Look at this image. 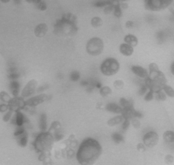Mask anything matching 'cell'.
<instances>
[{
	"mask_svg": "<svg viewBox=\"0 0 174 165\" xmlns=\"http://www.w3.org/2000/svg\"><path fill=\"white\" fill-rule=\"evenodd\" d=\"M102 151V147L97 140L87 138L79 146L76 154L77 160L80 165H92L99 160Z\"/></svg>",
	"mask_w": 174,
	"mask_h": 165,
	"instance_id": "obj_1",
	"label": "cell"
},
{
	"mask_svg": "<svg viewBox=\"0 0 174 165\" xmlns=\"http://www.w3.org/2000/svg\"><path fill=\"white\" fill-rule=\"evenodd\" d=\"M144 85L149 90L156 93L162 90L163 87L167 85V78L164 73L160 70L148 73V75L145 78Z\"/></svg>",
	"mask_w": 174,
	"mask_h": 165,
	"instance_id": "obj_2",
	"label": "cell"
},
{
	"mask_svg": "<svg viewBox=\"0 0 174 165\" xmlns=\"http://www.w3.org/2000/svg\"><path fill=\"white\" fill-rule=\"evenodd\" d=\"M55 138L50 132H42L39 134L33 142V146L38 152L42 154L48 153L53 148Z\"/></svg>",
	"mask_w": 174,
	"mask_h": 165,
	"instance_id": "obj_3",
	"label": "cell"
},
{
	"mask_svg": "<svg viewBox=\"0 0 174 165\" xmlns=\"http://www.w3.org/2000/svg\"><path fill=\"white\" fill-rule=\"evenodd\" d=\"M120 70L119 62L114 58H108L102 62L100 70L106 76H112L116 74Z\"/></svg>",
	"mask_w": 174,
	"mask_h": 165,
	"instance_id": "obj_4",
	"label": "cell"
},
{
	"mask_svg": "<svg viewBox=\"0 0 174 165\" xmlns=\"http://www.w3.org/2000/svg\"><path fill=\"white\" fill-rule=\"evenodd\" d=\"M104 49L103 40L98 37H94L87 42L86 45V51L91 56H98L101 55Z\"/></svg>",
	"mask_w": 174,
	"mask_h": 165,
	"instance_id": "obj_5",
	"label": "cell"
},
{
	"mask_svg": "<svg viewBox=\"0 0 174 165\" xmlns=\"http://www.w3.org/2000/svg\"><path fill=\"white\" fill-rule=\"evenodd\" d=\"M172 2V0H147L144 6L148 10L160 11L169 7Z\"/></svg>",
	"mask_w": 174,
	"mask_h": 165,
	"instance_id": "obj_6",
	"label": "cell"
},
{
	"mask_svg": "<svg viewBox=\"0 0 174 165\" xmlns=\"http://www.w3.org/2000/svg\"><path fill=\"white\" fill-rule=\"evenodd\" d=\"M8 106L9 111L17 112L25 108V101L22 97H13L8 103Z\"/></svg>",
	"mask_w": 174,
	"mask_h": 165,
	"instance_id": "obj_7",
	"label": "cell"
},
{
	"mask_svg": "<svg viewBox=\"0 0 174 165\" xmlns=\"http://www.w3.org/2000/svg\"><path fill=\"white\" fill-rule=\"evenodd\" d=\"M159 140V135L155 131H150L144 135L143 137V144L147 148H152L157 146Z\"/></svg>",
	"mask_w": 174,
	"mask_h": 165,
	"instance_id": "obj_8",
	"label": "cell"
},
{
	"mask_svg": "<svg viewBox=\"0 0 174 165\" xmlns=\"http://www.w3.org/2000/svg\"><path fill=\"white\" fill-rule=\"evenodd\" d=\"M38 86V82L33 79L27 82L25 86L24 87L21 92V97H28L32 95L35 93Z\"/></svg>",
	"mask_w": 174,
	"mask_h": 165,
	"instance_id": "obj_9",
	"label": "cell"
},
{
	"mask_svg": "<svg viewBox=\"0 0 174 165\" xmlns=\"http://www.w3.org/2000/svg\"><path fill=\"white\" fill-rule=\"evenodd\" d=\"M48 99V96L46 94H42L35 97H31L30 99L25 101V106L30 107V108H33L38 105L42 103L46 100Z\"/></svg>",
	"mask_w": 174,
	"mask_h": 165,
	"instance_id": "obj_10",
	"label": "cell"
},
{
	"mask_svg": "<svg viewBox=\"0 0 174 165\" xmlns=\"http://www.w3.org/2000/svg\"><path fill=\"white\" fill-rule=\"evenodd\" d=\"M48 27L46 23H40L35 27L34 34L37 37H44L48 32Z\"/></svg>",
	"mask_w": 174,
	"mask_h": 165,
	"instance_id": "obj_11",
	"label": "cell"
},
{
	"mask_svg": "<svg viewBox=\"0 0 174 165\" xmlns=\"http://www.w3.org/2000/svg\"><path fill=\"white\" fill-rule=\"evenodd\" d=\"M131 71L134 74L140 77V78L145 79L148 75V71L145 68L142 67L141 66L133 65L131 67Z\"/></svg>",
	"mask_w": 174,
	"mask_h": 165,
	"instance_id": "obj_12",
	"label": "cell"
},
{
	"mask_svg": "<svg viewBox=\"0 0 174 165\" xmlns=\"http://www.w3.org/2000/svg\"><path fill=\"white\" fill-rule=\"evenodd\" d=\"M119 50L120 52L123 55L125 56V57H130V56H131L133 54V52H134L133 48L125 43L121 44L120 45Z\"/></svg>",
	"mask_w": 174,
	"mask_h": 165,
	"instance_id": "obj_13",
	"label": "cell"
},
{
	"mask_svg": "<svg viewBox=\"0 0 174 165\" xmlns=\"http://www.w3.org/2000/svg\"><path fill=\"white\" fill-rule=\"evenodd\" d=\"M14 124H15L17 126H22L24 123L26 122V117L22 113L21 111L16 112V114L13 119Z\"/></svg>",
	"mask_w": 174,
	"mask_h": 165,
	"instance_id": "obj_14",
	"label": "cell"
},
{
	"mask_svg": "<svg viewBox=\"0 0 174 165\" xmlns=\"http://www.w3.org/2000/svg\"><path fill=\"white\" fill-rule=\"evenodd\" d=\"M124 41L125 42V44L131 46L132 48L135 47L138 44V39L135 35L133 34H128L125 35V37H124Z\"/></svg>",
	"mask_w": 174,
	"mask_h": 165,
	"instance_id": "obj_15",
	"label": "cell"
},
{
	"mask_svg": "<svg viewBox=\"0 0 174 165\" xmlns=\"http://www.w3.org/2000/svg\"><path fill=\"white\" fill-rule=\"evenodd\" d=\"M9 88L14 97H18L20 90V84L17 80H12L9 85Z\"/></svg>",
	"mask_w": 174,
	"mask_h": 165,
	"instance_id": "obj_16",
	"label": "cell"
},
{
	"mask_svg": "<svg viewBox=\"0 0 174 165\" xmlns=\"http://www.w3.org/2000/svg\"><path fill=\"white\" fill-rule=\"evenodd\" d=\"M106 110L108 111H110L112 113H121L122 111H123V108L121 106H119L118 105L114 103H108L105 106Z\"/></svg>",
	"mask_w": 174,
	"mask_h": 165,
	"instance_id": "obj_17",
	"label": "cell"
},
{
	"mask_svg": "<svg viewBox=\"0 0 174 165\" xmlns=\"http://www.w3.org/2000/svg\"><path fill=\"white\" fill-rule=\"evenodd\" d=\"M124 118L122 115H119L117 116L116 117H114L110 119L108 121V125L110 126H114L116 125H118V124H121V122H123L124 121Z\"/></svg>",
	"mask_w": 174,
	"mask_h": 165,
	"instance_id": "obj_18",
	"label": "cell"
},
{
	"mask_svg": "<svg viewBox=\"0 0 174 165\" xmlns=\"http://www.w3.org/2000/svg\"><path fill=\"white\" fill-rule=\"evenodd\" d=\"M17 142L20 146L25 147L27 144V134L26 132L23 133L21 135L17 136Z\"/></svg>",
	"mask_w": 174,
	"mask_h": 165,
	"instance_id": "obj_19",
	"label": "cell"
},
{
	"mask_svg": "<svg viewBox=\"0 0 174 165\" xmlns=\"http://www.w3.org/2000/svg\"><path fill=\"white\" fill-rule=\"evenodd\" d=\"M163 139L167 143H173L174 141V133L171 131H167L163 134Z\"/></svg>",
	"mask_w": 174,
	"mask_h": 165,
	"instance_id": "obj_20",
	"label": "cell"
},
{
	"mask_svg": "<svg viewBox=\"0 0 174 165\" xmlns=\"http://www.w3.org/2000/svg\"><path fill=\"white\" fill-rule=\"evenodd\" d=\"M103 20L99 16L93 17L91 19V25L95 28L100 27H101L103 25Z\"/></svg>",
	"mask_w": 174,
	"mask_h": 165,
	"instance_id": "obj_21",
	"label": "cell"
},
{
	"mask_svg": "<svg viewBox=\"0 0 174 165\" xmlns=\"http://www.w3.org/2000/svg\"><path fill=\"white\" fill-rule=\"evenodd\" d=\"M112 93V88L108 86H102L100 88V90H99V93H100L101 96H102V97H107V96L111 95Z\"/></svg>",
	"mask_w": 174,
	"mask_h": 165,
	"instance_id": "obj_22",
	"label": "cell"
},
{
	"mask_svg": "<svg viewBox=\"0 0 174 165\" xmlns=\"http://www.w3.org/2000/svg\"><path fill=\"white\" fill-rule=\"evenodd\" d=\"M35 3V5L38 10L44 11L47 9V4L46 2L44 1H40V0H38V1H33Z\"/></svg>",
	"mask_w": 174,
	"mask_h": 165,
	"instance_id": "obj_23",
	"label": "cell"
},
{
	"mask_svg": "<svg viewBox=\"0 0 174 165\" xmlns=\"http://www.w3.org/2000/svg\"><path fill=\"white\" fill-rule=\"evenodd\" d=\"M162 91L165 93V95L170 97H174V90L172 87L169 86V85H165L163 88H162Z\"/></svg>",
	"mask_w": 174,
	"mask_h": 165,
	"instance_id": "obj_24",
	"label": "cell"
},
{
	"mask_svg": "<svg viewBox=\"0 0 174 165\" xmlns=\"http://www.w3.org/2000/svg\"><path fill=\"white\" fill-rule=\"evenodd\" d=\"M120 104H121L122 108H125L130 106H133V103L132 101H129V100L125 99V98H121V99H120Z\"/></svg>",
	"mask_w": 174,
	"mask_h": 165,
	"instance_id": "obj_25",
	"label": "cell"
},
{
	"mask_svg": "<svg viewBox=\"0 0 174 165\" xmlns=\"http://www.w3.org/2000/svg\"><path fill=\"white\" fill-rule=\"evenodd\" d=\"M11 99L12 98H11L10 95L8 93H6V91H1V92H0V100L1 101L8 103Z\"/></svg>",
	"mask_w": 174,
	"mask_h": 165,
	"instance_id": "obj_26",
	"label": "cell"
},
{
	"mask_svg": "<svg viewBox=\"0 0 174 165\" xmlns=\"http://www.w3.org/2000/svg\"><path fill=\"white\" fill-rule=\"evenodd\" d=\"M113 3H114V1H97L94 4V6L96 7H105Z\"/></svg>",
	"mask_w": 174,
	"mask_h": 165,
	"instance_id": "obj_27",
	"label": "cell"
},
{
	"mask_svg": "<svg viewBox=\"0 0 174 165\" xmlns=\"http://www.w3.org/2000/svg\"><path fill=\"white\" fill-rule=\"evenodd\" d=\"M167 99V96L162 90H160L159 92L156 93V99L158 101H165Z\"/></svg>",
	"mask_w": 174,
	"mask_h": 165,
	"instance_id": "obj_28",
	"label": "cell"
},
{
	"mask_svg": "<svg viewBox=\"0 0 174 165\" xmlns=\"http://www.w3.org/2000/svg\"><path fill=\"white\" fill-rule=\"evenodd\" d=\"M80 78V74L78 71H73L70 73V80L73 82H76Z\"/></svg>",
	"mask_w": 174,
	"mask_h": 165,
	"instance_id": "obj_29",
	"label": "cell"
},
{
	"mask_svg": "<svg viewBox=\"0 0 174 165\" xmlns=\"http://www.w3.org/2000/svg\"><path fill=\"white\" fill-rule=\"evenodd\" d=\"M40 127L43 130L46 128V116L44 113L41 115L40 116Z\"/></svg>",
	"mask_w": 174,
	"mask_h": 165,
	"instance_id": "obj_30",
	"label": "cell"
},
{
	"mask_svg": "<svg viewBox=\"0 0 174 165\" xmlns=\"http://www.w3.org/2000/svg\"><path fill=\"white\" fill-rule=\"evenodd\" d=\"M113 12H114V14L116 17H117V18L121 17L122 10H121V8H120L118 4H116V5H115V7H114V11H113Z\"/></svg>",
	"mask_w": 174,
	"mask_h": 165,
	"instance_id": "obj_31",
	"label": "cell"
},
{
	"mask_svg": "<svg viewBox=\"0 0 174 165\" xmlns=\"http://www.w3.org/2000/svg\"><path fill=\"white\" fill-rule=\"evenodd\" d=\"M115 2H116V1H114V3H115ZM114 3L111 4H110V5L105 6V8H104V10H103V11H104L105 14H110V13H111L112 12L114 11L115 5H116V4H114Z\"/></svg>",
	"mask_w": 174,
	"mask_h": 165,
	"instance_id": "obj_32",
	"label": "cell"
},
{
	"mask_svg": "<svg viewBox=\"0 0 174 165\" xmlns=\"http://www.w3.org/2000/svg\"><path fill=\"white\" fill-rule=\"evenodd\" d=\"M124 86H125V83H124V82L121 80H117L114 82V88L116 89H118V90L123 88Z\"/></svg>",
	"mask_w": 174,
	"mask_h": 165,
	"instance_id": "obj_33",
	"label": "cell"
},
{
	"mask_svg": "<svg viewBox=\"0 0 174 165\" xmlns=\"http://www.w3.org/2000/svg\"><path fill=\"white\" fill-rule=\"evenodd\" d=\"M112 139L115 142L120 143L123 141V136H122L121 135H120L119 133H114L112 135Z\"/></svg>",
	"mask_w": 174,
	"mask_h": 165,
	"instance_id": "obj_34",
	"label": "cell"
},
{
	"mask_svg": "<svg viewBox=\"0 0 174 165\" xmlns=\"http://www.w3.org/2000/svg\"><path fill=\"white\" fill-rule=\"evenodd\" d=\"M149 70H150V72L149 73H152V72H155V71H159V68L158 65L155 63H152L149 65Z\"/></svg>",
	"mask_w": 174,
	"mask_h": 165,
	"instance_id": "obj_35",
	"label": "cell"
},
{
	"mask_svg": "<svg viewBox=\"0 0 174 165\" xmlns=\"http://www.w3.org/2000/svg\"><path fill=\"white\" fill-rule=\"evenodd\" d=\"M8 78L10 79L11 80H17V79H18L19 77V73L18 72L8 73Z\"/></svg>",
	"mask_w": 174,
	"mask_h": 165,
	"instance_id": "obj_36",
	"label": "cell"
},
{
	"mask_svg": "<svg viewBox=\"0 0 174 165\" xmlns=\"http://www.w3.org/2000/svg\"><path fill=\"white\" fill-rule=\"evenodd\" d=\"M131 124L135 128H139L140 125H141L139 120L136 118H133V119L131 120Z\"/></svg>",
	"mask_w": 174,
	"mask_h": 165,
	"instance_id": "obj_37",
	"label": "cell"
},
{
	"mask_svg": "<svg viewBox=\"0 0 174 165\" xmlns=\"http://www.w3.org/2000/svg\"><path fill=\"white\" fill-rule=\"evenodd\" d=\"M153 94H154V93H152V91L149 90L148 92L146 93V95L145 96V98H144V99H145V100H146V101H152V100L154 99V95H153Z\"/></svg>",
	"mask_w": 174,
	"mask_h": 165,
	"instance_id": "obj_38",
	"label": "cell"
},
{
	"mask_svg": "<svg viewBox=\"0 0 174 165\" xmlns=\"http://www.w3.org/2000/svg\"><path fill=\"white\" fill-rule=\"evenodd\" d=\"M12 111H8L7 112L5 115H4V116L3 118V120L4 122H8L9 120L10 119L11 117H12Z\"/></svg>",
	"mask_w": 174,
	"mask_h": 165,
	"instance_id": "obj_39",
	"label": "cell"
},
{
	"mask_svg": "<svg viewBox=\"0 0 174 165\" xmlns=\"http://www.w3.org/2000/svg\"><path fill=\"white\" fill-rule=\"evenodd\" d=\"M165 161L168 164H172L173 162V157L171 155H167L165 158Z\"/></svg>",
	"mask_w": 174,
	"mask_h": 165,
	"instance_id": "obj_40",
	"label": "cell"
},
{
	"mask_svg": "<svg viewBox=\"0 0 174 165\" xmlns=\"http://www.w3.org/2000/svg\"><path fill=\"white\" fill-rule=\"evenodd\" d=\"M137 150L140 151V152H144V151H146V147L144 146L143 143H138V145L137 146Z\"/></svg>",
	"mask_w": 174,
	"mask_h": 165,
	"instance_id": "obj_41",
	"label": "cell"
},
{
	"mask_svg": "<svg viewBox=\"0 0 174 165\" xmlns=\"http://www.w3.org/2000/svg\"><path fill=\"white\" fill-rule=\"evenodd\" d=\"M8 111V106L6 104H1L0 105V112H6Z\"/></svg>",
	"mask_w": 174,
	"mask_h": 165,
	"instance_id": "obj_42",
	"label": "cell"
},
{
	"mask_svg": "<svg viewBox=\"0 0 174 165\" xmlns=\"http://www.w3.org/2000/svg\"><path fill=\"white\" fill-rule=\"evenodd\" d=\"M123 127L124 129H126L129 127V126L130 125V121L129 120H125L123 121Z\"/></svg>",
	"mask_w": 174,
	"mask_h": 165,
	"instance_id": "obj_43",
	"label": "cell"
},
{
	"mask_svg": "<svg viewBox=\"0 0 174 165\" xmlns=\"http://www.w3.org/2000/svg\"><path fill=\"white\" fill-rule=\"evenodd\" d=\"M118 5L120 6V8L122 9H126L128 8V4L126 3V2H123L121 4H118Z\"/></svg>",
	"mask_w": 174,
	"mask_h": 165,
	"instance_id": "obj_44",
	"label": "cell"
},
{
	"mask_svg": "<svg viewBox=\"0 0 174 165\" xmlns=\"http://www.w3.org/2000/svg\"><path fill=\"white\" fill-rule=\"evenodd\" d=\"M125 25L127 28H132L133 27V22L131 21H128L126 22Z\"/></svg>",
	"mask_w": 174,
	"mask_h": 165,
	"instance_id": "obj_45",
	"label": "cell"
},
{
	"mask_svg": "<svg viewBox=\"0 0 174 165\" xmlns=\"http://www.w3.org/2000/svg\"><path fill=\"white\" fill-rule=\"evenodd\" d=\"M173 63H172V64H171V73H172V74H173L174 73V71H173Z\"/></svg>",
	"mask_w": 174,
	"mask_h": 165,
	"instance_id": "obj_46",
	"label": "cell"
}]
</instances>
